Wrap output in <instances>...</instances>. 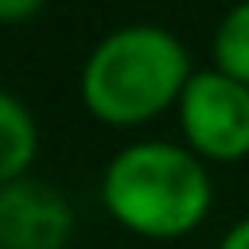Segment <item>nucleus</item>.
Here are the masks:
<instances>
[{"label": "nucleus", "mask_w": 249, "mask_h": 249, "mask_svg": "<svg viewBox=\"0 0 249 249\" xmlns=\"http://www.w3.org/2000/svg\"><path fill=\"white\" fill-rule=\"evenodd\" d=\"M39 8H43L39 0H0V19H27Z\"/></svg>", "instance_id": "7"}, {"label": "nucleus", "mask_w": 249, "mask_h": 249, "mask_svg": "<svg viewBox=\"0 0 249 249\" xmlns=\"http://www.w3.org/2000/svg\"><path fill=\"white\" fill-rule=\"evenodd\" d=\"M179 121L195 152L222 163L249 156V86L222 70L191 74L179 97Z\"/></svg>", "instance_id": "3"}, {"label": "nucleus", "mask_w": 249, "mask_h": 249, "mask_svg": "<svg viewBox=\"0 0 249 249\" xmlns=\"http://www.w3.org/2000/svg\"><path fill=\"white\" fill-rule=\"evenodd\" d=\"M101 198L124 230L144 237H179L206 218L210 179L187 148L144 140L109 160Z\"/></svg>", "instance_id": "2"}, {"label": "nucleus", "mask_w": 249, "mask_h": 249, "mask_svg": "<svg viewBox=\"0 0 249 249\" xmlns=\"http://www.w3.org/2000/svg\"><path fill=\"white\" fill-rule=\"evenodd\" d=\"M35 148H39V132L31 113L23 109V101L0 89V187L23 179V171L35 160Z\"/></svg>", "instance_id": "5"}, {"label": "nucleus", "mask_w": 249, "mask_h": 249, "mask_svg": "<svg viewBox=\"0 0 249 249\" xmlns=\"http://www.w3.org/2000/svg\"><path fill=\"white\" fill-rule=\"evenodd\" d=\"M214 58H218V70L226 78L249 86V4H237L218 23V31H214Z\"/></svg>", "instance_id": "6"}, {"label": "nucleus", "mask_w": 249, "mask_h": 249, "mask_svg": "<svg viewBox=\"0 0 249 249\" xmlns=\"http://www.w3.org/2000/svg\"><path fill=\"white\" fill-rule=\"evenodd\" d=\"M222 249H249V218H241V222L222 237Z\"/></svg>", "instance_id": "8"}, {"label": "nucleus", "mask_w": 249, "mask_h": 249, "mask_svg": "<svg viewBox=\"0 0 249 249\" xmlns=\"http://www.w3.org/2000/svg\"><path fill=\"white\" fill-rule=\"evenodd\" d=\"M74 230L70 202L35 179L0 187V245L4 249H62Z\"/></svg>", "instance_id": "4"}, {"label": "nucleus", "mask_w": 249, "mask_h": 249, "mask_svg": "<svg viewBox=\"0 0 249 249\" xmlns=\"http://www.w3.org/2000/svg\"><path fill=\"white\" fill-rule=\"evenodd\" d=\"M187 51L156 23H128L105 35L82 66V101L105 124H140L183 97Z\"/></svg>", "instance_id": "1"}, {"label": "nucleus", "mask_w": 249, "mask_h": 249, "mask_svg": "<svg viewBox=\"0 0 249 249\" xmlns=\"http://www.w3.org/2000/svg\"><path fill=\"white\" fill-rule=\"evenodd\" d=\"M0 249H4V245H0Z\"/></svg>", "instance_id": "9"}]
</instances>
